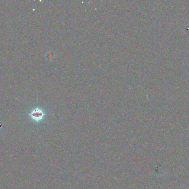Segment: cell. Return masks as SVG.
<instances>
[{
  "label": "cell",
  "mask_w": 189,
  "mask_h": 189,
  "mask_svg": "<svg viewBox=\"0 0 189 189\" xmlns=\"http://www.w3.org/2000/svg\"><path fill=\"white\" fill-rule=\"evenodd\" d=\"M29 115L33 120L39 122L43 119L45 116V113L42 109L37 107L31 112Z\"/></svg>",
  "instance_id": "cell-1"
}]
</instances>
